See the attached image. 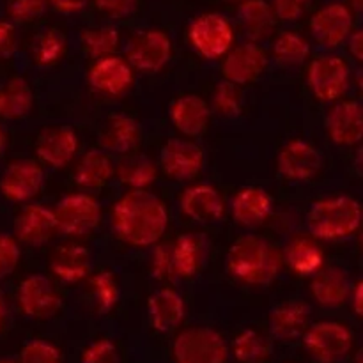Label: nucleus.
<instances>
[{"label":"nucleus","instance_id":"nucleus-1","mask_svg":"<svg viewBox=\"0 0 363 363\" xmlns=\"http://www.w3.org/2000/svg\"><path fill=\"white\" fill-rule=\"evenodd\" d=\"M169 227L163 202L147 190H131L113 208V230L131 247L156 245Z\"/></svg>","mask_w":363,"mask_h":363},{"label":"nucleus","instance_id":"nucleus-2","mask_svg":"<svg viewBox=\"0 0 363 363\" xmlns=\"http://www.w3.org/2000/svg\"><path fill=\"white\" fill-rule=\"evenodd\" d=\"M227 269L236 280L250 286H269L282 269V257L269 241L245 236L230 247Z\"/></svg>","mask_w":363,"mask_h":363},{"label":"nucleus","instance_id":"nucleus-3","mask_svg":"<svg viewBox=\"0 0 363 363\" xmlns=\"http://www.w3.org/2000/svg\"><path fill=\"white\" fill-rule=\"evenodd\" d=\"M308 233L319 240L333 241L353 236L362 223L360 202L347 195H332L315 201L305 216Z\"/></svg>","mask_w":363,"mask_h":363},{"label":"nucleus","instance_id":"nucleus-4","mask_svg":"<svg viewBox=\"0 0 363 363\" xmlns=\"http://www.w3.org/2000/svg\"><path fill=\"white\" fill-rule=\"evenodd\" d=\"M176 363H227L229 346L216 330L206 326L183 330L172 346Z\"/></svg>","mask_w":363,"mask_h":363},{"label":"nucleus","instance_id":"nucleus-5","mask_svg":"<svg viewBox=\"0 0 363 363\" xmlns=\"http://www.w3.org/2000/svg\"><path fill=\"white\" fill-rule=\"evenodd\" d=\"M303 344L318 363H337L353 350V333L335 321H321L305 330Z\"/></svg>","mask_w":363,"mask_h":363},{"label":"nucleus","instance_id":"nucleus-6","mask_svg":"<svg viewBox=\"0 0 363 363\" xmlns=\"http://www.w3.org/2000/svg\"><path fill=\"white\" fill-rule=\"evenodd\" d=\"M53 216H55L57 230L62 234L87 236L99 227L101 206L91 195L71 194L60 199Z\"/></svg>","mask_w":363,"mask_h":363},{"label":"nucleus","instance_id":"nucleus-7","mask_svg":"<svg viewBox=\"0 0 363 363\" xmlns=\"http://www.w3.org/2000/svg\"><path fill=\"white\" fill-rule=\"evenodd\" d=\"M191 45L206 59H220L233 46L234 32L229 20L218 13H208L195 18L190 25Z\"/></svg>","mask_w":363,"mask_h":363},{"label":"nucleus","instance_id":"nucleus-8","mask_svg":"<svg viewBox=\"0 0 363 363\" xmlns=\"http://www.w3.org/2000/svg\"><path fill=\"white\" fill-rule=\"evenodd\" d=\"M351 69L339 55H321L308 67V87L321 101H335L350 87Z\"/></svg>","mask_w":363,"mask_h":363},{"label":"nucleus","instance_id":"nucleus-9","mask_svg":"<svg viewBox=\"0 0 363 363\" xmlns=\"http://www.w3.org/2000/svg\"><path fill=\"white\" fill-rule=\"evenodd\" d=\"M353 28V14L344 4H326L311 20V34L326 50L342 45Z\"/></svg>","mask_w":363,"mask_h":363},{"label":"nucleus","instance_id":"nucleus-10","mask_svg":"<svg viewBox=\"0 0 363 363\" xmlns=\"http://www.w3.org/2000/svg\"><path fill=\"white\" fill-rule=\"evenodd\" d=\"M323 156L318 149L305 140H291L277 156L280 176L289 181H308L321 170Z\"/></svg>","mask_w":363,"mask_h":363},{"label":"nucleus","instance_id":"nucleus-11","mask_svg":"<svg viewBox=\"0 0 363 363\" xmlns=\"http://www.w3.org/2000/svg\"><path fill=\"white\" fill-rule=\"evenodd\" d=\"M20 308L30 319H48L59 312L60 296L45 275H30L21 282L18 291Z\"/></svg>","mask_w":363,"mask_h":363},{"label":"nucleus","instance_id":"nucleus-12","mask_svg":"<svg viewBox=\"0 0 363 363\" xmlns=\"http://www.w3.org/2000/svg\"><path fill=\"white\" fill-rule=\"evenodd\" d=\"M268 66V53L257 43H243L227 52L223 60V77L234 85H245L257 80Z\"/></svg>","mask_w":363,"mask_h":363},{"label":"nucleus","instance_id":"nucleus-13","mask_svg":"<svg viewBox=\"0 0 363 363\" xmlns=\"http://www.w3.org/2000/svg\"><path fill=\"white\" fill-rule=\"evenodd\" d=\"M45 184L43 169L32 160L14 162L4 170L0 179V191L13 202H27L41 191Z\"/></svg>","mask_w":363,"mask_h":363},{"label":"nucleus","instance_id":"nucleus-14","mask_svg":"<svg viewBox=\"0 0 363 363\" xmlns=\"http://www.w3.org/2000/svg\"><path fill=\"white\" fill-rule=\"evenodd\" d=\"M162 167L172 179H194L204 165V155L194 142L183 138H170L162 149Z\"/></svg>","mask_w":363,"mask_h":363},{"label":"nucleus","instance_id":"nucleus-15","mask_svg":"<svg viewBox=\"0 0 363 363\" xmlns=\"http://www.w3.org/2000/svg\"><path fill=\"white\" fill-rule=\"evenodd\" d=\"M172 55V43L162 30H145L133 39L130 46V62L140 71H160Z\"/></svg>","mask_w":363,"mask_h":363},{"label":"nucleus","instance_id":"nucleus-16","mask_svg":"<svg viewBox=\"0 0 363 363\" xmlns=\"http://www.w3.org/2000/svg\"><path fill=\"white\" fill-rule=\"evenodd\" d=\"M326 130L337 145H357L363 137V108L360 103H337L326 117Z\"/></svg>","mask_w":363,"mask_h":363},{"label":"nucleus","instance_id":"nucleus-17","mask_svg":"<svg viewBox=\"0 0 363 363\" xmlns=\"http://www.w3.org/2000/svg\"><path fill=\"white\" fill-rule=\"evenodd\" d=\"M55 230L57 225L53 211L39 204L27 206L14 222L16 238L28 247H43L52 240Z\"/></svg>","mask_w":363,"mask_h":363},{"label":"nucleus","instance_id":"nucleus-18","mask_svg":"<svg viewBox=\"0 0 363 363\" xmlns=\"http://www.w3.org/2000/svg\"><path fill=\"white\" fill-rule=\"evenodd\" d=\"M39 160L53 169H62L71 160L74 158L78 151V137L73 128L57 126L43 131L38 140Z\"/></svg>","mask_w":363,"mask_h":363},{"label":"nucleus","instance_id":"nucleus-19","mask_svg":"<svg viewBox=\"0 0 363 363\" xmlns=\"http://www.w3.org/2000/svg\"><path fill=\"white\" fill-rule=\"evenodd\" d=\"M89 82L98 92L108 96H121L130 89L133 82V73L126 60L119 57H105L99 59L89 71Z\"/></svg>","mask_w":363,"mask_h":363},{"label":"nucleus","instance_id":"nucleus-20","mask_svg":"<svg viewBox=\"0 0 363 363\" xmlns=\"http://www.w3.org/2000/svg\"><path fill=\"white\" fill-rule=\"evenodd\" d=\"M181 209L195 222H218L223 216V199L211 184H195L181 197Z\"/></svg>","mask_w":363,"mask_h":363},{"label":"nucleus","instance_id":"nucleus-21","mask_svg":"<svg viewBox=\"0 0 363 363\" xmlns=\"http://www.w3.org/2000/svg\"><path fill=\"white\" fill-rule=\"evenodd\" d=\"M311 291L314 300L321 307L337 308L347 301L351 291V280L342 268L330 266L319 269L311 284Z\"/></svg>","mask_w":363,"mask_h":363},{"label":"nucleus","instance_id":"nucleus-22","mask_svg":"<svg viewBox=\"0 0 363 363\" xmlns=\"http://www.w3.org/2000/svg\"><path fill=\"white\" fill-rule=\"evenodd\" d=\"M273 201L266 190L259 186H245L234 195L233 216L238 223L245 227H257L269 216Z\"/></svg>","mask_w":363,"mask_h":363},{"label":"nucleus","instance_id":"nucleus-23","mask_svg":"<svg viewBox=\"0 0 363 363\" xmlns=\"http://www.w3.org/2000/svg\"><path fill=\"white\" fill-rule=\"evenodd\" d=\"M147 312L149 321L156 332H174L184 319V301L176 291L160 289L149 298Z\"/></svg>","mask_w":363,"mask_h":363},{"label":"nucleus","instance_id":"nucleus-24","mask_svg":"<svg viewBox=\"0 0 363 363\" xmlns=\"http://www.w3.org/2000/svg\"><path fill=\"white\" fill-rule=\"evenodd\" d=\"M311 308L303 301H287L269 314V332L277 340H294L307 330Z\"/></svg>","mask_w":363,"mask_h":363},{"label":"nucleus","instance_id":"nucleus-25","mask_svg":"<svg viewBox=\"0 0 363 363\" xmlns=\"http://www.w3.org/2000/svg\"><path fill=\"white\" fill-rule=\"evenodd\" d=\"M209 106L202 98L194 94L176 99L170 106L172 124L186 137H197L209 124Z\"/></svg>","mask_w":363,"mask_h":363},{"label":"nucleus","instance_id":"nucleus-26","mask_svg":"<svg viewBox=\"0 0 363 363\" xmlns=\"http://www.w3.org/2000/svg\"><path fill=\"white\" fill-rule=\"evenodd\" d=\"M99 142H101L105 152L128 155L140 142V126L133 117L126 116V113H117V116L110 117Z\"/></svg>","mask_w":363,"mask_h":363},{"label":"nucleus","instance_id":"nucleus-27","mask_svg":"<svg viewBox=\"0 0 363 363\" xmlns=\"http://www.w3.org/2000/svg\"><path fill=\"white\" fill-rule=\"evenodd\" d=\"M50 269L64 282H80L91 272V255L87 248L80 245H62L53 252Z\"/></svg>","mask_w":363,"mask_h":363},{"label":"nucleus","instance_id":"nucleus-28","mask_svg":"<svg viewBox=\"0 0 363 363\" xmlns=\"http://www.w3.org/2000/svg\"><path fill=\"white\" fill-rule=\"evenodd\" d=\"M241 28L250 43L269 38L275 28V14L272 6L264 0H245L238 11Z\"/></svg>","mask_w":363,"mask_h":363},{"label":"nucleus","instance_id":"nucleus-29","mask_svg":"<svg viewBox=\"0 0 363 363\" xmlns=\"http://www.w3.org/2000/svg\"><path fill=\"white\" fill-rule=\"evenodd\" d=\"M113 174H116V165L108 152L94 149L85 152L78 162L74 181L84 188H101L112 179Z\"/></svg>","mask_w":363,"mask_h":363},{"label":"nucleus","instance_id":"nucleus-30","mask_svg":"<svg viewBox=\"0 0 363 363\" xmlns=\"http://www.w3.org/2000/svg\"><path fill=\"white\" fill-rule=\"evenodd\" d=\"M204 241L197 234H183L172 245V262L176 277L190 279L201 269L204 261Z\"/></svg>","mask_w":363,"mask_h":363},{"label":"nucleus","instance_id":"nucleus-31","mask_svg":"<svg viewBox=\"0 0 363 363\" xmlns=\"http://www.w3.org/2000/svg\"><path fill=\"white\" fill-rule=\"evenodd\" d=\"M32 103H34V96L25 78H11L0 87V117L2 119H21L30 112Z\"/></svg>","mask_w":363,"mask_h":363},{"label":"nucleus","instance_id":"nucleus-32","mask_svg":"<svg viewBox=\"0 0 363 363\" xmlns=\"http://www.w3.org/2000/svg\"><path fill=\"white\" fill-rule=\"evenodd\" d=\"M284 261L289 264L294 273H298L300 277H308L315 275L321 269L325 254L314 241L307 240V238H298L286 247Z\"/></svg>","mask_w":363,"mask_h":363},{"label":"nucleus","instance_id":"nucleus-33","mask_svg":"<svg viewBox=\"0 0 363 363\" xmlns=\"http://www.w3.org/2000/svg\"><path fill=\"white\" fill-rule=\"evenodd\" d=\"M117 176L133 190H145L156 181L158 170H156V165L151 162V158H147L145 155H135L121 162Z\"/></svg>","mask_w":363,"mask_h":363},{"label":"nucleus","instance_id":"nucleus-34","mask_svg":"<svg viewBox=\"0 0 363 363\" xmlns=\"http://www.w3.org/2000/svg\"><path fill=\"white\" fill-rule=\"evenodd\" d=\"M229 353L240 363H264L272 354V347L259 332L245 330L233 340Z\"/></svg>","mask_w":363,"mask_h":363},{"label":"nucleus","instance_id":"nucleus-35","mask_svg":"<svg viewBox=\"0 0 363 363\" xmlns=\"http://www.w3.org/2000/svg\"><path fill=\"white\" fill-rule=\"evenodd\" d=\"M308 53H311V46H308L307 39L298 32H282L273 45V57L277 59V62L284 64V66H301L307 60Z\"/></svg>","mask_w":363,"mask_h":363},{"label":"nucleus","instance_id":"nucleus-36","mask_svg":"<svg viewBox=\"0 0 363 363\" xmlns=\"http://www.w3.org/2000/svg\"><path fill=\"white\" fill-rule=\"evenodd\" d=\"M82 43L87 53L96 59L110 57L119 45V32L113 27H94L87 28L82 34Z\"/></svg>","mask_w":363,"mask_h":363},{"label":"nucleus","instance_id":"nucleus-37","mask_svg":"<svg viewBox=\"0 0 363 363\" xmlns=\"http://www.w3.org/2000/svg\"><path fill=\"white\" fill-rule=\"evenodd\" d=\"M66 48V39L57 28H46L34 41V59L38 64L48 66L57 62Z\"/></svg>","mask_w":363,"mask_h":363},{"label":"nucleus","instance_id":"nucleus-38","mask_svg":"<svg viewBox=\"0 0 363 363\" xmlns=\"http://www.w3.org/2000/svg\"><path fill=\"white\" fill-rule=\"evenodd\" d=\"M92 294H94L98 307L101 312H110L119 301V284L112 272L96 273L91 280Z\"/></svg>","mask_w":363,"mask_h":363},{"label":"nucleus","instance_id":"nucleus-39","mask_svg":"<svg viewBox=\"0 0 363 363\" xmlns=\"http://www.w3.org/2000/svg\"><path fill=\"white\" fill-rule=\"evenodd\" d=\"M20 363H62V357L52 342L34 339L25 344L21 350Z\"/></svg>","mask_w":363,"mask_h":363},{"label":"nucleus","instance_id":"nucleus-40","mask_svg":"<svg viewBox=\"0 0 363 363\" xmlns=\"http://www.w3.org/2000/svg\"><path fill=\"white\" fill-rule=\"evenodd\" d=\"M213 105H215L216 112L222 116H236L240 112V91L238 85L230 84V82H220L216 85L215 96H213Z\"/></svg>","mask_w":363,"mask_h":363},{"label":"nucleus","instance_id":"nucleus-41","mask_svg":"<svg viewBox=\"0 0 363 363\" xmlns=\"http://www.w3.org/2000/svg\"><path fill=\"white\" fill-rule=\"evenodd\" d=\"M46 2L48 0H11L7 11L9 16L18 23H27V21L35 20L46 11Z\"/></svg>","mask_w":363,"mask_h":363},{"label":"nucleus","instance_id":"nucleus-42","mask_svg":"<svg viewBox=\"0 0 363 363\" xmlns=\"http://www.w3.org/2000/svg\"><path fill=\"white\" fill-rule=\"evenodd\" d=\"M20 262V247L16 240L7 234H0V280L13 275Z\"/></svg>","mask_w":363,"mask_h":363},{"label":"nucleus","instance_id":"nucleus-43","mask_svg":"<svg viewBox=\"0 0 363 363\" xmlns=\"http://www.w3.org/2000/svg\"><path fill=\"white\" fill-rule=\"evenodd\" d=\"M82 363H119V353L112 340L99 339L82 354Z\"/></svg>","mask_w":363,"mask_h":363},{"label":"nucleus","instance_id":"nucleus-44","mask_svg":"<svg viewBox=\"0 0 363 363\" xmlns=\"http://www.w3.org/2000/svg\"><path fill=\"white\" fill-rule=\"evenodd\" d=\"M312 0H273V14L282 21H296L303 16Z\"/></svg>","mask_w":363,"mask_h":363},{"label":"nucleus","instance_id":"nucleus-45","mask_svg":"<svg viewBox=\"0 0 363 363\" xmlns=\"http://www.w3.org/2000/svg\"><path fill=\"white\" fill-rule=\"evenodd\" d=\"M152 277L158 280H169L176 277L172 262V247H158L152 255Z\"/></svg>","mask_w":363,"mask_h":363},{"label":"nucleus","instance_id":"nucleus-46","mask_svg":"<svg viewBox=\"0 0 363 363\" xmlns=\"http://www.w3.org/2000/svg\"><path fill=\"white\" fill-rule=\"evenodd\" d=\"M96 6L110 18H128L137 11L138 0H96Z\"/></svg>","mask_w":363,"mask_h":363},{"label":"nucleus","instance_id":"nucleus-47","mask_svg":"<svg viewBox=\"0 0 363 363\" xmlns=\"http://www.w3.org/2000/svg\"><path fill=\"white\" fill-rule=\"evenodd\" d=\"M18 38H16V28L9 21H0V57L6 59L11 57L16 50Z\"/></svg>","mask_w":363,"mask_h":363},{"label":"nucleus","instance_id":"nucleus-48","mask_svg":"<svg viewBox=\"0 0 363 363\" xmlns=\"http://www.w3.org/2000/svg\"><path fill=\"white\" fill-rule=\"evenodd\" d=\"M50 4H52L59 13L73 14L84 11L85 7H87L89 0H50Z\"/></svg>","mask_w":363,"mask_h":363},{"label":"nucleus","instance_id":"nucleus-49","mask_svg":"<svg viewBox=\"0 0 363 363\" xmlns=\"http://www.w3.org/2000/svg\"><path fill=\"white\" fill-rule=\"evenodd\" d=\"M347 300L351 301V307H353L354 314L360 318L362 312H363V286H362V282H357L354 284V287H351Z\"/></svg>","mask_w":363,"mask_h":363},{"label":"nucleus","instance_id":"nucleus-50","mask_svg":"<svg viewBox=\"0 0 363 363\" xmlns=\"http://www.w3.org/2000/svg\"><path fill=\"white\" fill-rule=\"evenodd\" d=\"M350 53L360 62L363 59V34L362 30H354L350 34Z\"/></svg>","mask_w":363,"mask_h":363},{"label":"nucleus","instance_id":"nucleus-51","mask_svg":"<svg viewBox=\"0 0 363 363\" xmlns=\"http://www.w3.org/2000/svg\"><path fill=\"white\" fill-rule=\"evenodd\" d=\"M6 144H7V138H6V131L4 128L0 126V158H2L4 151H6Z\"/></svg>","mask_w":363,"mask_h":363},{"label":"nucleus","instance_id":"nucleus-52","mask_svg":"<svg viewBox=\"0 0 363 363\" xmlns=\"http://www.w3.org/2000/svg\"><path fill=\"white\" fill-rule=\"evenodd\" d=\"M351 4H353L354 11H358V13L363 9V0H351Z\"/></svg>","mask_w":363,"mask_h":363},{"label":"nucleus","instance_id":"nucleus-53","mask_svg":"<svg viewBox=\"0 0 363 363\" xmlns=\"http://www.w3.org/2000/svg\"><path fill=\"white\" fill-rule=\"evenodd\" d=\"M4 325V305H2V300H0V328H2Z\"/></svg>","mask_w":363,"mask_h":363},{"label":"nucleus","instance_id":"nucleus-54","mask_svg":"<svg viewBox=\"0 0 363 363\" xmlns=\"http://www.w3.org/2000/svg\"><path fill=\"white\" fill-rule=\"evenodd\" d=\"M0 363H14V362H11V360H0Z\"/></svg>","mask_w":363,"mask_h":363}]
</instances>
